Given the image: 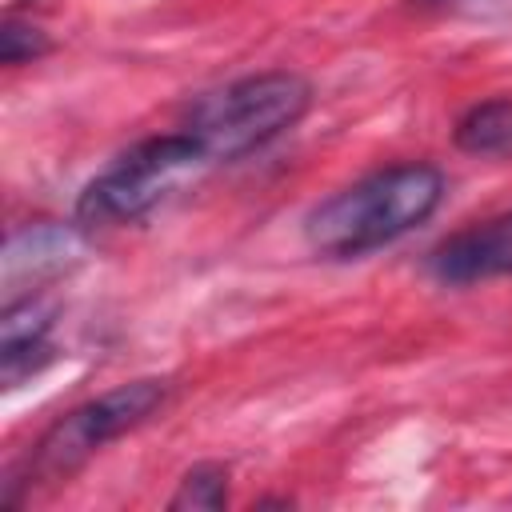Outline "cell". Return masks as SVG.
<instances>
[{"mask_svg":"<svg viewBox=\"0 0 512 512\" xmlns=\"http://www.w3.org/2000/svg\"><path fill=\"white\" fill-rule=\"evenodd\" d=\"M444 200V172L432 164H392L360 176L304 220V240L328 260H356L376 252L416 224H424Z\"/></svg>","mask_w":512,"mask_h":512,"instance_id":"1","label":"cell"},{"mask_svg":"<svg viewBox=\"0 0 512 512\" xmlns=\"http://www.w3.org/2000/svg\"><path fill=\"white\" fill-rule=\"evenodd\" d=\"M308 104H312V84L300 72L288 68L256 72L192 100L184 116V132L204 148L212 164L240 160L264 148L268 140H276L280 132H288L292 124H300Z\"/></svg>","mask_w":512,"mask_h":512,"instance_id":"2","label":"cell"},{"mask_svg":"<svg viewBox=\"0 0 512 512\" xmlns=\"http://www.w3.org/2000/svg\"><path fill=\"white\" fill-rule=\"evenodd\" d=\"M208 164L212 160L184 128L148 136L128 152H120L100 176L84 184L76 200V224L88 232V228H116V224L144 220L172 192L196 180Z\"/></svg>","mask_w":512,"mask_h":512,"instance_id":"3","label":"cell"},{"mask_svg":"<svg viewBox=\"0 0 512 512\" xmlns=\"http://www.w3.org/2000/svg\"><path fill=\"white\" fill-rule=\"evenodd\" d=\"M168 396V380L160 376H140L128 384H116L92 400H84L80 408H72L68 416H60L28 452V460L20 464V472H8L4 488L24 480V484H56L68 480L76 468H84L104 444H112L116 436H124L128 428L144 424Z\"/></svg>","mask_w":512,"mask_h":512,"instance_id":"4","label":"cell"},{"mask_svg":"<svg viewBox=\"0 0 512 512\" xmlns=\"http://www.w3.org/2000/svg\"><path fill=\"white\" fill-rule=\"evenodd\" d=\"M88 252L84 228L76 224H56V220H40L28 228H16L4 244V292L24 296L36 292L40 284L72 272Z\"/></svg>","mask_w":512,"mask_h":512,"instance_id":"5","label":"cell"},{"mask_svg":"<svg viewBox=\"0 0 512 512\" xmlns=\"http://www.w3.org/2000/svg\"><path fill=\"white\" fill-rule=\"evenodd\" d=\"M428 268L444 284H480V280L512 276V212L452 232L432 248Z\"/></svg>","mask_w":512,"mask_h":512,"instance_id":"6","label":"cell"},{"mask_svg":"<svg viewBox=\"0 0 512 512\" xmlns=\"http://www.w3.org/2000/svg\"><path fill=\"white\" fill-rule=\"evenodd\" d=\"M52 320H56V304L40 292H24L4 304V316H0V380H4V388L24 384L52 360V344H48Z\"/></svg>","mask_w":512,"mask_h":512,"instance_id":"7","label":"cell"},{"mask_svg":"<svg viewBox=\"0 0 512 512\" xmlns=\"http://www.w3.org/2000/svg\"><path fill=\"white\" fill-rule=\"evenodd\" d=\"M456 144L472 156H512V96L472 104L456 120Z\"/></svg>","mask_w":512,"mask_h":512,"instance_id":"8","label":"cell"},{"mask_svg":"<svg viewBox=\"0 0 512 512\" xmlns=\"http://www.w3.org/2000/svg\"><path fill=\"white\" fill-rule=\"evenodd\" d=\"M228 504V468L224 464H192L180 476L176 496L168 500V508H204V512H220Z\"/></svg>","mask_w":512,"mask_h":512,"instance_id":"9","label":"cell"},{"mask_svg":"<svg viewBox=\"0 0 512 512\" xmlns=\"http://www.w3.org/2000/svg\"><path fill=\"white\" fill-rule=\"evenodd\" d=\"M48 48H52V44H48V36H44L36 24H24L20 16H4V24H0V60H4L8 68L40 60Z\"/></svg>","mask_w":512,"mask_h":512,"instance_id":"10","label":"cell"}]
</instances>
